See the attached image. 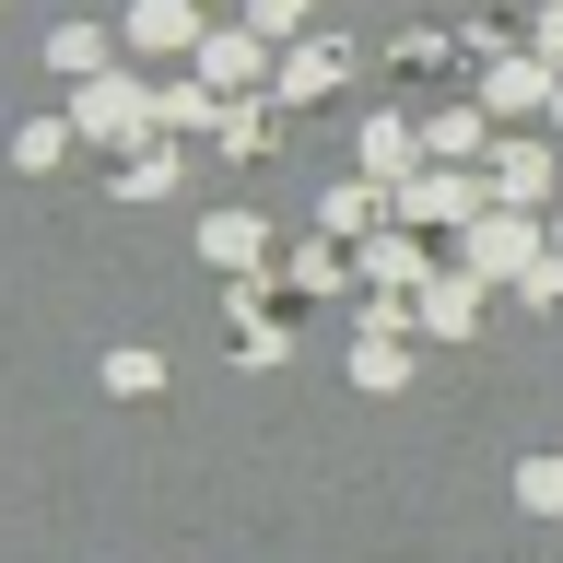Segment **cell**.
Listing matches in <instances>:
<instances>
[{
    "label": "cell",
    "instance_id": "obj_1",
    "mask_svg": "<svg viewBox=\"0 0 563 563\" xmlns=\"http://www.w3.org/2000/svg\"><path fill=\"white\" fill-rule=\"evenodd\" d=\"M70 118H82L95 141H130L141 118H153V106H141V82H95V95H70Z\"/></svg>",
    "mask_w": 563,
    "mask_h": 563
},
{
    "label": "cell",
    "instance_id": "obj_2",
    "mask_svg": "<svg viewBox=\"0 0 563 563\" xmlns=\"http://www.w3.org/2000/svg\"><path fill=\"white\" fill-rule=\"evenodd\" d=\"M470 271H540L528 258V223H470Z\"/></svg>",
    "mask_w": 563,
    "mask_h": 563
},
{
    "label": "cell",
    "instance_id": "obj_3",
    "mask_svg": "<svg viewBox=\"0 0 563 563\" xmlns=\"http://www.w3.org/2000/svg\"><path fill=\"white\" fill-rule=\"evenodd\" d=\"M130 35H141V47H188L200 24H188V0H141V12H130Z\"/></svg>",
    "mask_w": 563,
    "mask_h": 563
},
{
    "label": "cell",
    "instance_id": "obj_4",
    "mask_svg": "<svg viewBox=\"0 0 563 563\" xmlns=\"http://www.w3.org/2000/svg\"><path fill=\"white\" fill-rule=\"evenodd\" d=\"M517 505H528V517H563V457H528V470H517Z\"/></svg>",
    "mask_w": 563,
    "mask_h": 563
},
{
    "label": "cell",
    "instance_id": "obj_5",
    "mask_svg": "<svg viewBox=\"0 0 563 563\" xmlns=\"http://www.w3.org/2000/svg\"><path fill=\"white\" fill-rule=\"evenodd\" d=\"M211 258H223V271H246V258H258V223H246V211H223V223H211Z\"/></svg>",
    "mask_w": 563,
    "mask_h": 563
},
{
    "label": "cell",
    "instance_id": "obj_6",
    "mask_svg": "<svg viewBox=\"0 0 563 563\" xmlns=\"http://www.w3.org/2000/svg\"><path fill=\"white\" fill-rule=\"evenodd\" d=\"M505 200H552V165L540 153H505Z\"/></svg>",
    "mask_w": 563,
    "mask_h": 563
},
{
    "label": "cell",
    "instance_id": "obj_7",
    "mask_svg": "<svg viewBox=\"0 0 563 563\" xmlns=\"http://www.w3.org/2000/svg\"><path fill=\"white\" fill-rule=\"evenodd\" d=\"M411 211H422V223H446V211L470 223V188H446V176H422V188H411Z\"/></svg>",
    "mask_w": 563,
    "mask_h": 563
}]
</instances>
